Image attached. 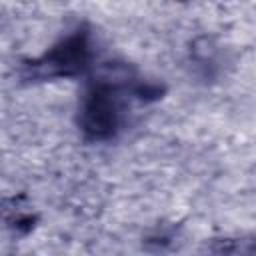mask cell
Here are the masks:
<instances>
[{
  "instance_id": "obj_1",
  "label": "cell",
  "mask_w": 256,
  "mask_h": 256,
  "mask_svg": "<svg viewBox=\"0 0 256 256\" xmlns=\"http://www.w3.org/2000/svg\"><path fill=\"white\" fill-rule=\"evenodd\" d=\"M82 124L94 138H106L114 134L120 124V100L112 86L98 84L88 92L82 110Z\"/></svg>"
},
{
  "instance_id": "obj_2",
  "label": "cell",
  "mask_w": 256,
  "mask_h": 256,
  "mask_svg": "<svg viewBox=\"0 0 256 256\" xmlns=\"http://www.w3.org/2000/svg\"><path fill=\"white\" fill-rule=\"evenodd\" d=\"M88 60V44L84 36H72L60 44L46 60L48 68H54L58 74H70L84 66Z\"/></svg>"
}]
</instances>
